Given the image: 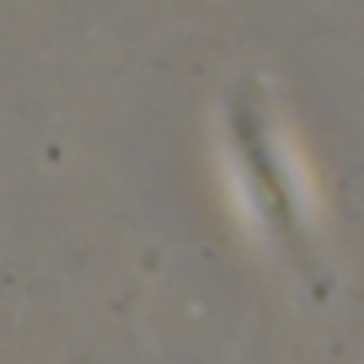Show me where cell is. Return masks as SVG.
I'll list each match as a JSON object with an SVG mask.
<instances>
[{"instance_id": "obj_1", "label": "cell", "mask_w": 364, "mask_h": 364, "mask_svg": "<svg viewBox=\"0 0 364 364\" xmlns=\"http://www.w3.org/2000/svg\"><path fill=\"white\" fill-rule=\"evenodd\" d=\"M230 139H236V156H241V166H247V188H252V198H257L262 220L273 225L279 247L295 257L300 273H316V247H311L306 209H300V198H295V182L279 166V150H273V134H268V124H262V113H257L252 86H241L236 97H230Z\"/></svg>"}]
</instances>
